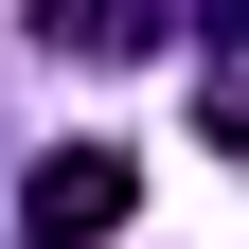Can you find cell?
Instances as JSON below:
<instances>
[{
  "mask_svg": "<svg viewBox=\"0 0 249 249\" xmlns=\"http://www.w3.org/2000/svg\"><path fill=\"white\" fill-rule=\"evenodd\" d=\"M196 107H213V142L249 160V53H231V36H196Z\"/></svg>",
  "mask_w": 249,
  "mask_h": 249,
  "instance_id": "obj_2",
  "label": "cell"
},
{
  "mask_svg": "<svg viewBox=\"0 0 249 249\" xmlns=\"http://www.w3.org/2000/svg\"><path fill=\"white\" fill-rule=\"evenodd\" d=\"M124 213H142V160H124V142H53V160L18 178V231L36 249H107Z\"/></svg>",
  "mask_w": 249,
  "mask_h": 249,
  "instance_id": "obj_1",
  "label": "cell"
}]
</instances>
